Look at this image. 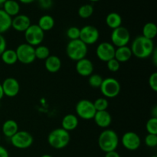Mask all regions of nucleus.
I'll use <instances>...</instances> for the list:
<instances>
[{
	"label": "nucleus",
	"instance_id": "2f4dec72",
	"mask_svg": "<svg viewBox=\"0 0 157 157\" xmlns=\"http://www.w3.org/2000/svg\"><path fill=\"white\" fill-rule=\"evenodd\" d=\"M146 129L150 134L157 135V117L150 118L146 124Z\"/></svg>",
	"mask_w": 157,
	"mask_h": 157
},
{
	"label": "nucleus",
	"instance_id": "c03bdc74",
	"mask_svg": "<svg viewBox=\"0 0 157 157\" xmlns=\"http://www.w3.org/2000/svg\"><path fill=\"white\" fill-rule=\"evenodd\" d=\"M41 157H53V156H51V155H49V154H44V155H42Z\"/></svg>",
	"mask_w": 157,
	"mask_h": 157
},
{
	"label": "nucleus",
	"instance_id": "ea45409f",
	"mask_svg": "<svg viewBox=\"0 0 157 157\" xmlns=\"http://www.w3.org/2000/svg\"><path fill=\"white\" fill-rule=\"evenodd\" d=\"M104 157H121V155L116 150H114V151H110L108 152V153H106Z\"/></svg>",
	"mask_w": 157,
	"mask_h": 157
},
{
	"label": "nucleus",
	"instance_id": "58836bf2",
	"mask_svg": "<svg viewBox=\"0 0 157 157\" xmlns=\"http://www.w3.org/2000/svg\"><path fill=\"white\" fill-rule=\"evenodd\" d=\"M0 157H9V153L8 150L1 145H0Z\"/></svg>",
	"mask_w": 157,
	"mask_h": 157
},
{
	"label": "nucleus",
	"instance_id": "9b49d317",
	"mask_svg": "<svg viewBox=\"0 0 157 157\" xmlns=\"http://www.w3.org/2000/svg\"><path fill=\"white\" fill-rule=\"evenodd\" d=\"M100 38L99 30L95 26L85 25L80 29L79 39L87 45L95 44Z\"/></svg>",
	"mask_w": 157,
	"mask_h": 157
},
{
	"label": "nucleus",
	"instance_id": "4468645a",
	"mask_svg": "<svg viewBox=\"0 0 157 157\" xmlns=\"http://www.w3.org/2000/svg\"><path fill=\"white\" fill-rule=\"evenodd\" d=\"M4 95L9 98H14L19 93L20 84L18 81L14 78H7L2 84Z\"/></svg>",
	"mask_w": 157,
	"mask_h": 157
},
{
	"label": "nucleus",
	"instance_id": "f704fd0d",
	"mask_svg": "<svg viewBox=\"0 0 157 157\" xmlns=\"http://www.w3.org/2000/svg\"><path fill=\"white\" fill-rule=\"evenodd\" d=\"M107 67L110 71L117 72L121 68V63L118 62L115 58L110 60L107 62Z\"/></svg>",
	"mask_w": 157,
	"mask_h": 157
},
{
	"label": "nucleus",
	"instance_id": "bb28decb",
	"mask_svg": "<svg viewBox=\"0 0 157 157\" xmlns=\"http://www.w3.org/2000/svg\"><path fill=\"white\" fill-rule=\"evenodd\" d=\"M143 36L148 39L153 40L157 35V26L153 22H147L143 27Z\"/></svg>",
	"mask_w": 157,
	"mask_h": 157
},
{
	"label": "nucleus",
	"instance_id": "e433bc0d",
	"mask_svg": "<svg viewBox=\"0 0 157 157\" xmlns=\"http://www.w3.org/2000/svg\"><path fill=\"white\" fill-rule=\"evenodd\" d=\"M38 5L41 9H49L53 6V0H37Z\"/></svg>",
	"mask_w": 157,
	"mask_h": 157
},
{
	"label": "nucleus",
	"instance_id": "09e8293b",
	"mask_svg": "<svg viewBox=\"0 0 157 157\" xmlns=\"http://www.w3.org/2000/svg\"><path fill=\"white\" fill-rule=\"evenodd\" d=\"M0 140H1V136H0Z\"/></svg>",
	"mask_w": 157,
	"mask_h": 157
},
{
	"label": "nucleus",
	"instance_id": "4be33fe9",
	"mask_svg": "<svg viewBox=\"0 0 157 157\" xmlns=\"http://www.w3.org/2000/svg\"><path fill=\"white\" fill-rule=\"evenodd\" d=\"M2 6L4 12L10 17H15L19 14L20 5L15 0H6Z\"/></svg>",
	"mask_w": 157,
	"mask_h": 157
},
{
	"label": "nucleus",
	"instance_id": "6ab92c4d",
	"mask_svg": "<svg viewBox=\"0 0 157 157\" xmlns=\"http://www.w3.org/2000/svg\"><path fill=\"white\" fill-rule=\"evenodd\" d=\"M44 67L50 73H57L61 67V61L56 55H50L44 60Z\"/></svg>",
	"mask_w": 157,
	"mask_h": 157
},
{
	"label": "nucleus",
	"instance_id": "c9c22d12",
	"mask_svg": "<svg viewBox=\"0 0 157 157\" xmlns=\"http://www.w3.org/2000/svg\"><path fill=\"white\" fill-rule=\"evenodd\" d=\"M149 85H150V88L153 90L154 92L157 91V73L156 72H153L151 74L148 80Z\"/></svg>",
	"mask_w": 157,
	"mask_h": 157
},
{
	"label": "nucleus",
	"instance_id": "6e6552de",
	"mask_svg": "<svg viewBox=\"0 0 157 157\" xmlns=\"http://www.w3.org/2000/svg\"><path fill=\"white\" fill-rule=\"evenodd\" d=\"M17 58L18 61L24 64H30L35 61V47L27 44L22 43L17 47L16 50Z\"/></svg>",
	"mask_w": 157,
	"mask_h": 157
},
{
	"label": "nucleus",
	"instance_id": "a18cd8bd",
	"mask_svg": "<svg viewBox=\"0 0 157 157\" xmlns=\"http://www.w3.org/2000/svg\"><path fill=\"white\" fill-rule=\"evenodd\" d=\"M6 1V0H0V6H1V5H3V3H4Z\"/></svg>",
	"mask_w": 157,
	"mask_h": 157
},
{
	"label": "nucleus",
	"instance_id": "1a4fd4ad",
	"mask_svg": "<svg viewBox=\"0 0 157 157\" xmlns=\"http://www.w3.org/2000/svg\"><path fill=\"white\" fill-rule=\"evenodd\" d=\"M12 145L19 150H25L33 144L34 138L29 132L18 130L12 137L10 138Z\"/></svg>",
	"mask_w": 157,
	"mask_h": 157
},
{
	"label": "nucleus",
	"instance_id": "0eeeda50",
	"mask_svg": "<svg viewBox=\"0 0 157 157\" xmlns=\"http://www.w3.org/2000/svg\"><path fill=\"white\" fill-rule=\"evenodd\" d=\"M75 111L78 117L85 121L94 119L97 110L94 106V103L89 100H81L75 107Z\"/></svg>",
	"mask_w": 157,
	"mask_h": 157
},
{
	"label": "nucleus",
	"instance_id": "ddd939ff",
	"mask_svg": "<svg viewBox=\"0 0 157 157\" xmlns=\"http://www.w3.org/2000/svg\"><path fill=\"white\" fill-rule=\"evenodd\" d=\"M123 147L130 151L138 150L141 145V139L139 135L133 131H128L124 133L121 137Z\"/></svg>",
	"mask_w": 157,
	"mask_h": 157
},
{
	"label": "nucleus",
	"instance_id": "f03ea898",
	"mask_svg": "<svg viewBox=\"0 0 157 157\" xmlns=\"http://www.w3.org/2000/svg\"><path fill=\"white\" fill-rule=\"evenodd\" d=\"M119 145V136L113 130L106 129L103 130L98 137V146L104 153L114 151Z\"/></svg>",
	"mask_w": 157,
	"mask_h": 157
},
{
	"label": "nucleus",
	"instance_id": "9d476101",
	"mask_svg": "<svg viewBox=\"0 0 157 157\" xmlns=\"http://www.w3.org/2000/svg\"><path fill=\"white\" fill-rule=\"evenodd\" d=\"M111 44L115 48L127 46L130 41V33L127 28L121 25L113 29L110 35Z\"/></svg>",
	"mask_w": 157,
	"mask_h": 157
},
{
	"label": "nucleus",
	"instance_id": "f257e3e1",
	"mask_svg": "<svg viewBox=\"0 0 157 157\" xmlns=\"http://www.w3.org/2000/svg\"><path fill=\"white\" fill-rule=\"evenodd\" d=\"M130 49L135 57L140 59H145L151 56L156 48L153 40L148 39L143 35H139L133 41Z\"/></svg>",
	"mask_w": 157,
	"mask_h": 157
},
{
	"label": "nucleus",
	"instance_id": "de8ad7c7",
	"mask_svg": "<svg viewBox=\"0 0 157 157\" xmlns=\"http://www.w3.org/2000/svg\"><path fill=\"white\" fill-rule=\"evenodd\" d=\"M150 157H157L156 156H150Z\"/></svg>",
	"mask_w": 157,
	"mask_h": 157
},
{
	"label": "nucleus",
	"instance_id": "473e14b6",
	"mask_svg": "<svg viewBox=\"0 0 157 157\" xmlns=\"http://www.w3.org/2000/svg\"><path fill=\"white\" fill-rule=\"evenodd\" d=\"M66 35L70 39V41L79 39L80 29L76 27V26H71V27L68 28L67 29V31H66Z\"/></svg>",
	"mask_w": 157,
	"mask_h": 157
},
{
	"label": "nucleus",
	"instance_id": "c756f323",
	"mask_svg": "<svg viewBox=\"0 0 157 157\" xmlns=\"http://www.w3.org/2000/svg\"><path fill=\"white\" fill-rule=\"evenodd\" d=\"M104 78L98 74H92L88 77V84L94 88H100Z\"/></svg>",
	"mask_w": 157,
	"mask_h": 157
},
{
	"label": "nucleus",
	"instance_id": "c85d7f7f",
	"mask_svg": "<svg viewBox=\"0 0 157 157\" xmlns=\"http://www.w3.org/2000/svg\"><path fill=\"white\" fill-rule=\"evenodd\" d=\"M78 15L81 17V18H88L93 15L94 13V7L92 5L90 4H85L81 6V7L78 9Z\"/></svg>",
	"mask_w": 157,
	"mask_h": 157
},
{
	"label": "nucleus",
	"instance_id": "5701e85b",
	"mask_svg": "<svg viewBox=\"0 0 157 157\" xmlns=\"http://www.w3.org/2000/svg\"><path fill=\"white\" fill-rule=\"evenodd\" d=\"M122 21V17L117 12H110L107 15L105 19L106 25L113 30L117 28L121 27Z\"/></svg>",
	"mask_w": 157,
	"mask_h": 157
},
{
	"label": "nucleus",
	"instance_id": "a19ab883",
	"mask_svg": "<svg viewBox=\"0 0 157 157\" xmlns=\"http://www.w3.org/2000/svg\"><path fill=\"white\" fill-rule=\"evenodd\" d=\"M151 56H153V61L155 65H157V51L156 49H155L154 52H153Z\"/></svg>",
	"mask_w": 157,
	"mask_h": 157
},
{
	"label": "nucleus",
	"instance_id": "79ce46f5",
	"mask_svg": "<svg viewBox=\"0 0 157 157\" xmlns=\"http://www.w3.org/2000/svg\"><path fill=\"white\" fill-rule=\"evenodd\" d=\"M35 1H36V0H18V2H20L22 4H31Z\"/></svg>",
	"mask_w": 157,
	"mask_h": 157
},
{
	"label": "nucleus",
	"instance_id": "4c0bfd02",
	"mask_svg": "<svg viewBox=\"0 0 157 157\" xmlns=\"http://www.w3.org/2000/svg\"><path fill=\"white\" fill-rule=\"evenodd\" d=\"M7 49V42L2 35L0 34V56Z\"/></svg>",
	"mask_w": 157,
	"mask_h": 157
},
{
	"label": "nucleus",
	"instance_id": "39448f33",
	"mask_svg": "<svg viewBox=\"0 0 157 157\" xmlns=\"http://www.w3.org/2000/svg\"><path fill=\"white\" fill-rule=\"evenodd\" d=\"M100 90L105 98H114L121 93V86L119 81L115 78H107L103 80Z\"/></svg>",
	"mask_w": 157,
	"mask_h": 157
},
{
	"label": "nucleus",
	"instance_id": "a878e982",
	"mask_svg": "<svg viewBox=\"0 0 157 157\" xmlns=\"http://www.w3.org/2000/svg\"><path fill=\"white\" fill-rule=\"evenodd\" d=\"M0 57L2 62L7 65H13L18 61L16 52L13 49H6Z\"/></svg>",
	"mask_w": 157,
	"mask_h": 157
},
{
	"label": "nucleus",
	"instance_id": "423d86ee",
	"mask_svg": "<svg viewBox=\"0 0 157 157\" xmlns=\"http://www.w3.org/2000/svg\"><path fill=\"white\" fill-rule=\"evenodd\" d=\"M24 34L26 43L33 47L40 45L44 38V32L38 25H31Z\"/></svg>",
	"mask_w": 157,
	"mask_h": 157
},
{
	"label": "nucleus",
	"instance_id": "cd10ccee",
	"mask_svg": "<svg viewBox=\"0 0 157 157\" xmlns=\"http://www.w3.org/2000/svg\"><path fill=\"white\" fill-rule=\"evenodd\" d=\"M35 55L36 59L38 58L40 60H45L50 56V50L47 46L40 44L35 48Z\"/></svg>",
	"mask_w": 157,
	"mask_h": 157
},
{
	"label": "nucleus",
	"instance_id": "2eb2a0df",
	"mask_svg": "<svg viewBox=\"0 0 157 157\" xmlns=\"http://www.w3.org/2000/svg\"><path fill=\"white\" fill-rule=\"evenodd\" d=\"M31 25L30 18L24 14H18L12 18V28L16 32H25Z\"/></svg>",
	"mask_w": 157,
	"mask_h": 157
},
{
	"label": "nucleus",
	"instance_id": "f3484780",
	"mask_svg": "<svg viewBox=\"0 0 157 157\" xmlns=\"http://www.w3.org/2000/svg\"><path fill=\"white\" fill-rule=\"evenodd\" d=\"M95 124L101 128H107L112 122V117L107 110L97 111L94 117Z\"/></svg>",
	"mask_w": 157,
	"mask_h": 157
},
{
	"label": "nucleus",
	"instance_id": "f8f14e48",
	"mask_svg": "<svg viewBox=\"0 0 157 157\" xmlns=\"http://www.w3.org/2000/svg\"><path fill=\"white\" fill-rule=\"evenodd\" d=\"M115 49L116 48L110 42L104 41L100 43L96 48L97 57L99 60L107 63L108 61L114 58Z\"/></svg>",
	"mask_w": 157,
	"mask_h": 157
},
{
	"label": "nucleus",
	"instance_id": "20e7f679",
	"mask_svg": "<svg viewBox=\"0 0 157 157\" xmlns=\"http://www.w3.org/2000/svg\"><path fill=\"white\" fill-rule=\"evenodd\" d=\"M87 45L80 39L70 41L66 47V54L71 60L78 61L85 58L87 55Z\"/></svg>",
	"mask_w": 157,
	"mask_h": 157
},
{
	"label": "nucleus",
	"instance_id": "72a5a7b5",
	"mask_svg": "<svg viewBox=\"0 0 157 157\" xmlns=\"http://www.w3.org/2000/svg\"><path fill=\"white\" fill-rule=\"evenodd\" d=\"M145 144L148 147H156L157 146V135L148 133L145 137Z\"/></svg>",
	"mask_w": 157,
	"mask_h": 157
},
{
	"label": "nucleus",
	"instance_id": "dca6fc26",
	"mask_svg": "<svg viewBox=\"0 0 157 157\" xmlns=\"http://www.w3.org/2000/svg\"><path fill=\"white\" fill-rule=\"evenodd\" d=\"M76 71L79 75L82 77H89L94 72V64L90 59L83 58L76 61Z\"/></svg>",
	"mask_w": 157,
	"mask_h": 157
},
{
	"label": "nucleus",
	"instance_id": "a211bd4d",
	"mask_svg": "<svg viewBox=\"0 0 157 157\" xmlns=\"http://www.w3.org/2000/svg\"><path fill=\"white\" fill-rule=\"evenodd\" d=\"M79 124L78 117L75 114L69 113L65 115L61 121V128L67 130V132L75 130Z\"/></svg>",
	"mask_w": 157,
	"mask_h": 157
},
{
	"label": "nucleus",
	"instance_id": "49530a36",
	"mask_svg": "<svg viewBox=\"0 0 157 157\" xmlns=\"http://www.w3.org/2000/svg\"><path fill=\"white\" fill-rule=\"evenodd\" d=\"M90 2H96L100 1V0H89Z\"/></svg>",
	"mask_w": 157,
	"mask_h": 157
},
{
	"label": "nucleus",
	"instance_id": "7ed1b4c3",
	"mask_svg": "<svg viewBox=\"0 0 157 157\" xmlns=\"http://www.w3.org/2000/svg\"><path fill=\"white\" fill-rule=\"evenodd\" d=\"M48 143L49 145L56 150H61L67 147L71 140V135L67 130L56 128L52 130L48 136Z\"/></svg>",
	"mask_w": 157,
	"mask_h": 157
},
{
	"label": "nucleus",
	"instance_id": "7c9ffc66",
	"mask_svg": "<svg viewBox=\"0 0 157 157\" xmlns=\"http://www.w3.org/2000/svg\"><path fill=\"white\" fill-rule=\"evenodd\" d=\"M94 103L95 109L97 111H103V110H107L109 107V102L107 98H100L95 100Z\"/></svg>",
	"mask_w": 157,
	"mask_h": 157
},
{
	"label": "nucleus",
	"instance_id": "b1692460",
	"mask_svg": "<svg viewBox=\"0 0 157 157\" xmlns=\"http://www.w3.org/2000/svg\"><path fill=\"white\" fill-rule=\"evenodd\" d=\"M38 26L42 29L44 32L51 31L55 26V19L50 15H44L38 19Z\"/></svg>",
	"mask_w": 157,
	"mask_h": 157
},
{
	"label": "nucleus",
	"instance_id": "393cba45",
	"mask_svg": "<svg viewBox=\"0 0 157 157\" xmlns=\"http://www.w3.org/2000/svg\"><path fill=\"white\" fill-rule=\"evenodd\" d=\"M12 17L0 9V34L2 35L12 28Z\"/></svg>",
	"mask_w": 157,
	"mask_h": 157
},
{
	"label": "nucleus",
	"instance_id": "37998d69",
	"mask_svg": "<svg viewBox=\"0 0 157 157\" xmlns=\"http://www.w3.org/2000/svg\"><path fill=\"white\" fill-rule=\"evenodd\" d=\"M4 96L5 95H4V92H3V90H2V84H0V101L2 99Z\"/></svg>",
	"mask_w": 157,
	"mask_h": 157
},
{
	"label": "nucleus",
	"instance_id": "aec40b11",
	"mask_svg": "<svg viewBox=\"0 0 157 157\" xmlns=\"http://www.w3.org/2000/svg\"><path fill=\"white\" fill-rule=\"evenodd\" d=\"M133 56L131 49L128 46H123V47L116 48L115 49L114 58L120 63L127 62Z\"/></svg>",
	"mask_w": 157,
	"mask_h": 157
},
{
	"label": "nucleus",
	"instance_id": "412c9836",
	"mask_svg": "<svg viewBox=\"0 0 157 157\" xmlns=\"http://www.w3.org/2000/svg\"><path fill=\"white\" fill-rule=\"evenodd\" d=\"M2 130L6 137L11 138L18 131V125L14 120H7L3 123Z\"/></svg>",
	"mask_w": 157,
	"mask_h": 157
}]
</instances>
